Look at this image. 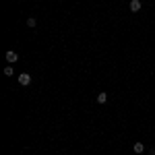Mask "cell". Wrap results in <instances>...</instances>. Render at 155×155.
Masks as SVG:
<instances>
[{"label": "cell", "instance_id": "6da1fadb", "mask_svg": "<svg viewBox=\"0 0 155 155\" xmlns=\"http://www.w3.org/2000/svg\"><path fill=\"white\" fill-rule=\"evenodd\" d=\"M19 83L23 85V87H27V85H31V77H29L27 72H23V74H19Z\"/></svg>", "mask_w": 155, "mask_h": 155}, {"label": "cell", "instance_id": "7a4b0ae2", "mask_svg": "<svg viewBox=\"0 0 155 155\" xmlns=\"http://www.w3.org/2000/svg\"><path fill=\"white\" fill-rule=\"evenodd\" d=\"M17 60H19V54H17V52H12V50H11V52H6V62H11V64H12V62H17Z\"/></svg>", "mask_w": 155, "mask_h": 155}, {"label": "cell", "instance_id": "3957f363", "mask_svg": "<svg viewBox=\"0 0 155 155\" xmlns=\"http://www.w3.org/2000/svg\"><path fill=\"white\" fill-rule=\"evenodd\" d=\"M130 11L132 12H139V11H141V0H130Z\"/></svg>", "mask_w": 155, "mask_h": 155}, {"label": "cell", "instance_id": "277c9868", "mask_svg": "<svg viewBox=\"0 0 155 155\" xmlns=\"http://www.w3.org/2000/svg\"><path fill=\"white\" fill-rule=\"evenodd\" d=\"M132 149H134V153H143V151H145V145L143 143H134Z\"/></svg>", "mask_w": 155, "mask_h": 155}, {"label": "cell", "instance_id": "5b68a950", "mask_svg": "<svg viewBox=\"0 0 155 155\" xmlns=\"http://www.w3.org/2000/svg\"><path fill=\"white\" fill-rule=\"evenodd\" d=\"M107 101V93H99L97 95V104H106Z\"/></svg>", "mask_w": 155, "mask_h": 155}, {"label": "cell", "instance_id": "8992f818", "mask_svg": "<svg viewBox=\"0 0 155 155\" xmlns=\"http://www.w3.org/2000/svg\"><path fill=\"white\" fill-rule=\"evenodd\" d=\"M12 64H8V66H6V68H4V74H6V77H12Z\"/></svg>", "mask_w": 155, "mask_h": 155}, {"label": "cell", "instance_id": "52a82bcc", "mask_svg": "<svg viewBox=\"0 0 155 155\" xmlns=\"http://www.w3.org/2000/svg\"><path fill=\"white\" fill-rule=\"evenodd\" d=\"M35 25H37V21L33 19V17H29V19H27V27H35Z\"/></svg>", "mask_w": 155, "mask_h": 155}]
</instances>
